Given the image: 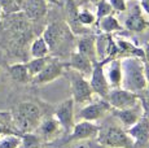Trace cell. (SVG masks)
<instances>
[{"label": "cell", "instance_id": "14", "mask_svg": "<svg viewBox=\"0 0 149 148\" xmlns=\"http://www.w3.org/2000/svg\"><path fill=\"white\" fill-rule=\"evenodd\" d=\"M21 12L29 21H40L48 13V3L45 0H22Z\"/></svg>", "mask_w": 149, "mask_h": 148}, {"label": "cell", "instance_id": "7", "mask_svg": "<svg viewBox=\"0 0 149 148\" xmlns=\"http://www.w3.org/2000/svg\"><path fill=\"white\" fill-rule=\"evenodd\" d=\"M53 117L60 124L62 131L70 134L74 124H75V103H74L73 98H69L57 105L53 112Z\"/></svg>", "mask_w": 149, "mask_h": 148}, {"label": "cell", "instance_id": "10", "mask_svg": "<svg viewBox=\"0 0 149 148\" xmlns=\"http://www.w3.org/2000/svg\"><path fill=\"white\" fill-rule=\"evenodd\" d=\"M139 100L140 99L137 94L123 89V87L110 89L107 98V101L113 109H126V108L135 105Z\"/></svg>", "mask_w": 149, "mask_h": 148}, {"label": "cell", "instance_id": "36", "mask_svg": "<svg viewBox=\"0 0 149 148\" xmlns=\"http://www.w3.org/2000/svg\"><path fill=\"white\" fill-rule=\"evenodd\" d=\"M3 18V10H1V7H0V21H1Z\"/></svg>", "mask_w": 149, "mask_h": 148}, {"label": "cell", "instance_id": "27", "mask_svg": "<svg viewBox=\"0 0 149 148\" xmlns=\"http://www.w3.org/2000/svg\"><path fill=\"white\" fill-rule=\"evenodd\" d=\"M78 18H79V22H81L82 26L88 27V29H90L92 25L96 24V15L92 10L88 9V8H79Z\"/></svg>", "mask_w": 149, "mask_h": 148}, {"label": "cell", "instance_id": "37", "mask_svg": "<svg viewBox=\"0 0 149 148\" xmlns=\"http://www.w3.org/2000/svg\"><path fill=\"white\" fill-rule=\"evenodd\" d=\"M145 116H147V117H148V118H149V109H148V110H147V112H145Z\"/></svg>", "mask_w": 149, "mask_h": 148}, {"label": "cell", "instance_id": "31", "mask_svg": "<svg viewBox=\"0 0 149 148\" xmlns=\"http://www.w3.org/2000/svg\"><path fill=\"white\" fill-rule=\"evenodd\" d=\"M139 5L141 8V10L145 13V15L149 16V0H139Z\"/></svg>", "mask_w": 149, "mask_h": 148}, {"label": "cell", "instance_id": "22", "mask_svg": "<svg viewBox=\"0 0 149 148\" xmlns=\"http://www.w3.org/2000/svg\"><path fill=\"white\" fill-rule=\"evenodd\" d=\"M96 24L99 26L100 31L104 34H113V33H117V31L123 30V26L121 25V22L118 21V18L114 16V13L97 20Z\"/></svg>", "mask_w": 149, "mask_h": 148}, {"label": "cell", "instance_id": "26", "mask_svg": "<svg viewBox=\"0 0 149 148\" xmlns=\"http://www.w3.org/2000/svg\"><path fill=\"white\" fill-rule=\"evenodd\" d=\"M21 4L22 0H0L3 16H9L21 12Z\"/></svg>", "mask_w": 149, "mask_h": 148}, {"label": "cell", "instance_id": "34", "mask_svg": "<svg viewBox=\"0 0 149 148\" xmlns=\"http://www.w3.org/2000/svg\"><path fill=\"white\" fill-rule=\"evenodd\" d=\"M45 1H47L48 4H58L60 0H45Z\"/></svg>", "mask_w": 149, "mask_h": 148}, {"label": "cell", "instance_id": "29", "mask_svg": "<svg viewBox=\"0 0 149 148\" xmlns=\"http://www.w3.org/2000/svg\"><path fill=\"white\" fill-rule=\"evenodd\" d=\"M113 8H111V5L109 4L108 0H100L99 3L96 4V21L100 18H102V17L105 16H109V15H113Z\"/></svg>", "mask_w": 149, "mask_h": 148}, {"label": "cell", "instance_id": "1", "mask_svg": "<svg viewBox=\"0 0 149 148\" xmlns=\"http://www.w3.org/2000/svg\"><path fill=\"white\" fill-rule=\"evenodd\" d=\"M122 65V86L139 95L147 87L144 74V59L130 56L121 59Z\"/></svg>", "mask_w": 149, "mask_h": 148}, {"label": "cell", "instance_id": "39", "mask_svg": "<svg viewBox=\"0 0 149 148\" xmlns=\"http://www.w3.org/2000/svg\"><path fill=\"white\" fill-rule=\"evenodd\" d=\"M19 148H21V147H19Z\"/></svg>", "mask_w": 149, "mask_h": 148}, {"label": "cell", "instance_id": "19", "mask_svg": "<svg viewBox=\"0 0 149 148\" xmlns=\"http://www.w3.org/2000/svg\"><path fill=\"white\" fill-rule=\"evenodd\" d=\"M65 66H69L70 69L75 70V72L83 74L86 78H88L91 72H92L93 62L91 61L88 57H86L84 55H82V53L74 51V52L70 53V56H69V61Z\"/></svg>", "mask_w": 149, "mask_h": 148}, {"label": "cell", "instance_id": "4", "mask_svg": "<svg viewBox=\"0 0 149 148\" xmlns=\"http://www.w3.org/2000/svg\"><path fill=\"white\" fill-rule=\"evenodd\" d=\"M96 140L107 148H132L134 146L132 139L128 136L125 127L114 124L100 127Z\"/></svg>", "mask_w": 149, "mask_h": 148}, {"label": "cell", "instance_id": "6", "mask_svg": "<svg viewBox=\"0 0 149 148\" xmlns=\"http://www.w3.org/2000/svg\"><path fill=\"white\" fill-rule=\"evenodd\" d=\"M110 110V105L105 99L100 100H92L90 103L82 105V108L75 113V118L79 121H90V122H97L107 116V113Z\"/></svg>", "mask_w": 149, "mask_h": 148}, {"label": "cell", "instance_id": "2", "mask_svg": "<svg viewBox=\"0 0 149 148\" xmlns=\"http://www.w3.org/2000/svg\"><path fill=\"white\" fill-rule=\"evenodd\" d=\"M12 121L22 134L35 131L42 121V110L33 101H21L12 110Z\"/></svg>", "mask_w": 149, "mask_h": 148}, {"label": "cell", "instance_id": "28", "mask_svg": "<svg viewBox=\"0 0 149 148\" xmlns=\"http://www.w3.org/2000/svg\"><path fill=\"white\" fill-rule=\"evenodd\" d=\"M21 138L14 134H5L0 136V148H19Z\"/></svg>", "mask_w": 149, "mask_h": 148}, {"label": "cell", "instance_id": "33", "mask_svg": "<svg viewBox=\"0 0 149 148\" xmlns=\"http://www.w3.org/2000/svg\"><path fill=\"white\" fill-rule=\"evenodd\" d=\"M143 51H144V61L149 64V42L143 47Z\"/></svg>", "mask_w": 149, "mask_h": 148}, {"label": "cell", "instance_id": "8", "mask_svg": "<svg viewBox=\"0 0 149 148\" xmlns=\"http://www.w3.org/2000/svg\"><path fill=\"white\" fill-rule=\"evenodd\" d=\"M88 82H90V86L93 95H97L99 98L107 100L108 94L110 91V86H109L104 74V60L93 62L92 72L88 77Z\"/></svg>", "mask_w": 149, "mask_h": 148}, {"label": "cell", "instance_id": "30", "mask_svg": "<svg viewBox=\"0 0 149 148\" xmlns=\"http://www.w3.org/2000/svg\"><path fill=\"white\" fill-rule=\"evenodd\" d=\"M109 4L113 8V12H118V13H125L127 12V0H108Z\"/></svg>", "mask_w": 149, "mask_h": 148}, {"label": "cell", "instance_id": "17", "mask_svg": "<svg viewBox=\"0 0 149 148\" xmlns=\"http://www.w3.org/2000/svg\"><path fill=\"white\" fill-rule=\"evenodd\" d=\"M104 74L110 89H118L122 86V65L121 59H105L104 60Z\"/></svg>", "mask_w": 149, "mask_h": 148}, {"label": "cell", "instance_id": "20", "mask_svg": "<svg viewBox=\"0 0 149 148\" xmlns=\"http://www.w3.org/2000/svg\"><path fill=\"white\" fill-rule=\"evenodd\" d=\"M77 52L84 55L86 57H88L92 62L97 61V53H96V35L92 34H84L78 38L75 43Z\"/></svg>", "mask_w": 149, "mask_h": 148}, {"label": "cell", "instance_id": "13", "mask_svg": "<svg viewBox=\"0 0 149 148\" xmlns=\"http://www.w3.org/2000/svg\"><path fill=\"white\" fill-rule=\"evenodd\" d=\"M128 136L132 139L134 144L139 147L149 146V118L147 116H143L136 124L126 129Z\"/></svg>", "mask_w": 149, "mask_h": 148}, {"label": "cell", "instance_id": "11", "mask_svg": "<svg viewBox=\"0 0 149 148\" xmlns=\"http://www.w3.org/2000/svg\"><path fill=\"white\" fill-rule=\"evenodd\" d=\"M144 114L145 110L140 100L135 105L126 108V109H113V116L116 117V119H118L121 126H123L125 129H128L134 124H136Z\"/></svg>", "mask_w": 149, "mask_h": 148}, {"label": "cell", "instance_id": "18", "mask_svg": "<svg viewBox=\"0 0 149 148\" xmlns=\"http://www.w3.org/2000/svg\"><path fill=\"white\" fill-rule=\"evenodd\" d=\"M78 10L79 7L77 5V3L74 0H68V4H66V25L69 26L70 31L74 34V35H84V34L90 33V29L88 27H84L81 25L78 18Z\"/></svg>", "mask_w": 149, "mask_h": 148}, {"label": "cell", "instance_id": "25", "mask_svg": "<svg viewBox=\"0 0 149 148\" xmlns=\"http://www.w3.org/2000/svg\"><path fill=\"white\" fill-rule=\"evenodd\" d=\"M42 140L39 135L34 131L24 133L21 136V148H40Z\"/></svg>", "mask_w": 149, "mask_h": 148}, {"label": "cell", "instance_id": "15", "mask_svg": "<svg viewBox=\"0 0 149 148\" xmlns=\"http://www.w3.org/2000/svg\"><path fill=\"white\" fill-rule=\"evenodd\" d=\"M35 131L39 135L40 140L45 142V143L56 140V139L61 135V133H64L61 126H60V124L57 122V119L54 118L53 116L52 117H47V118L42 119V121L39 122L38 127L35 129Z\"/></svg>", "mask_w": 149, "mask_h": 148}, {"label": "cell", "instance_id": "16", "mask_svg": "<svg viewBox=\"0 0 149 148\" xmlns=\"http://www.w3.org/2000/svg\"><path fill=\"white\" fill-rule=\"evenodd\" d=\"M99 129H100V126L96 122L78 121L74 124L73 129L70 131V139L75 142L96 139L97 134H99Z\"/></svg>", "mask_w": 149, "mask_h": 148}, {"label": "cell", "instance_id": "21", "mask_svg": "<svg viewBox=\"0 0 149 148\" xmlns=\"http://www.w3.org/2000/svg\"><path fill=\"white\" fill-rule=\"evenodd\" d=\"M8 74L17 83H29L31 82V77L27 72V68L25 62H16L8 66Z\"/></svg>", "mask_w": 149, "mask_h": 148}, {"label": "cell", "instance_id": "9", "mask_svg": "<svg viewBox=\"0 0 149 148\" xmlns=\"http://www.w3.org/2000/svg\"><path fill=\"white\" fill-rule=\"evenodd\" d=\"M65 73V64L61 61L58 57H51L49 61L47 62L44 68L42 69L40 73H38L33 79L34 84H47V83H51V82L56 81L58 79L61 75H64Z\"/></svg>", "mask_w": 149, "mask_h": 148}, {"label": "cell", "instance_id": "24", "mask_svg": "<svg viewBox=\"0 0 149 148\" xmlns=\"http://www.w3.org/2000/svg\"><path fill=\"white\" fill-rule=\"evenodd\" d=\"M49 59H51L49 56H47V57H33L26 62L27 72L30 74L31 79H33L38 73L42 72V69L47 65V62L49 61Z\"/></svg>", "mask_w": 149, "mask_h": 148}, {"label": "cell", "instance_id": "35", "mask_svg": "<svg viewBox=\"0 0 149 148\" xmlns=\"http://www.w3.org/2000/svg\"><path fill=\"white\" fill-rule=\"evenodd\" d=\"M87 1H90V3H91V4H95V5H96V4H97V3H99V1H100V0H87Z\"/></svg>", "mask_w": 149, "mask_h": 148}, {"label": "cell", "instance_id": "12", "mask_svg": "<svg viewBox=\"0 0 149 148\" xmlns=\"http://www.w3.org/2000/svg\"><path fill=\"white\" fill-rule=\"evenodd\" d=\"M128 13L125 18L123 22V27L127 29L131 33H143L148 29V21L145 20L144 15H143V10L140 8L139 4H135L132 8L128 9Z\"/></svg>", "mask_w": 149, "mask_h": 148}, {"label": "cell", "instance_id": "3", "mask_svg": "<svg viewBox=\"0 0 149 148\" xmlns=\"http://www.w3.org/2000/svg\"><path fill=\"white\" fill-rule=\"evenodd\" d=\"M42 36L49 47V52H62L68 50V45L74 42V34L62 21H54L43 31Z\"/></svg>", "mask_w": 149, "mask_h": 148}, {"label": "cell", "instance_id": "5", "mask_svg": "<svg viewBox=\"0 0 149 148\" xmlns=\"http://www.w3.org/2000/svg\"><path fill=\"white\" fill-rule=\"evenodd\" d=\"M69 69L66 74L69 77V82H70V89H71V98H73L74 103L79 105H84L90 101L93 100V92L91 90L90 82L83 74L75 72V70Z\"/></svg>", "mask_w": 149, "mask_h": 148}, {"label": "cell", "instance_id": "38", "mask_svg": "<svg viewBox=\"0 0 149 148\" xmlns=\"http://www.w3.org/2000/svg\"><path fill=\"white\" fill-rule=\"evenodd\" d=\"M40 148H44V147H40Z\"/></svg>", "mask_w": 149, "mask_h": 148}, {"label": "cell", "instance_id": "32", "mask_svg": "<svg viewBox=\"0 0 149 148\" xmlns=\"http://www.w3.org/2000/svg\"><path fill=\"white\" fill-rule=\"evenodd\" d=\"M144 74H145V81H147V87L149 89V64L144 61Z\"/></svg>", "mask_w": 149, "mask_h": 148}, {"label": "cell", "instance_id": "23", "mask_svg": "<svg viewBox=\"0 0 149 148\" xmlns=\"http://www.w3.org/2000/svg\"><path fill=\"white\" fill-rule=\"evenodd\" d=\"M49 47L47 42L40 35L35 38L30 44V56L31 57H47L49 56Z\"/></svg>", "mask_w": 149, "mask_h": 148}]
</instances>
